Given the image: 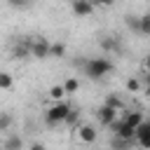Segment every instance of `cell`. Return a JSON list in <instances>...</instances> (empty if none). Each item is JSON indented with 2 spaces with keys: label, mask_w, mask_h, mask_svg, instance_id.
<instances>
[{
  "label": "cell",
  "mask_w": 150,
  "mask_h": 150,
  "mask_svg": "<svg viewBox=\"0 0 150 150\" xmlns=\"http://www.w3.org/2000/svg\"><path fill=\"white\" fill-rule=\"evenodd\" d=\"M82 68H84V75L91 77V80H101V77H105L108 73H112V63H110L108 59H101V56L84 61Z\"/></svg>",
  "instance_id": "6da1fadb"
},
{
  "label": "cell",
  "mask_w": 150,
  "mask_h": 150,
  "mask_svg": "<svg viewBox=\"0 0 150 150\" xmlns=\"http://www.w3.org/2000/svg\"><path fill=\"white\" fill-rule=\"evenodd\" d=\"M70 110H73V108H70L66 101H54V105H49V108H47V112H45V122H47L49 127L63 124V122L68 120Z\"/></svg>",
  "instance_id": "7a4b0ae2"
},
{
  "label": "cell",
  "mask_w": 150,
  "mask_h": 150,
  "mask_svg": "<svg viewBox=\"0 0 150 150\" xmlns=\"http://www.w3.org/2000/svg\"><path fill=\"white\" fill-rule=\"evenodd\" d=\"M49 49H52V45L45 38H38L30 42V56H35V59H49Z\"/></svg>",
  "instance_id": "3957f363"
},
{
  "label": "cell",
  "mask_w": 150,
  "mask_h": 150,
  "mask_svg": "<svg viewBox=\"0 0 150 150\" xmlns=\"http://www.w3.org/2000/svg\"><path fill=\"white\" fill-rule=\"evenodd\" d=\"M96 117H98V122H101L103 127H110V124L117 120V110H115V108H110L108 103H103V105L96 110Z\"/></svg>",
  "instance_id": "277c9868"
},
{
  "label": "cell",
  "mask_w": 150,
  "mask_h": 150,
  "mask_svg": "<svg viewBox=\"0 0 150 150\" xmlns=\"http://www.w3.org/2000/svg\"><path fill=\"white\" fill-rule=\"evenodd\" d=\"M70 9L75 16H89L94 12V0H73Z\"/></svg>",
  "instance_id": "5b68a950"
},
{
  "label": "cell",
  "mask_w": 150,
  "mask_h": 150,
  "mask_svg": "<svg viewBox=\"0 0 150 150\" xmlns=\"http://www.w3.org/2000/svg\"><path fill=\"white\" fill-rule=\"evenodd\" d=\"M136 143H138L143 150H150V122H148V120L136 129Z\"/></svg>",
  "instance_id": "8992f818"
},
{
  "label": "cell",
  "mask_w": 150,
  "mask_h": 150,
  "mask_svg": "<svg viewBox=\"0 0 150 150\" xmlns=\"http://www.w3.org/2000/svg\"><path fill=\"white\" fill-rule=\"evenodd\" d=\"M96 136H98V131H96L91 124H80V127H77V138H80L82 143H94Z\"/></svg>",
  "instance_id": "52a82bcc"
},
{
  "label": "cell",
  "mask_w": 150,
  "mask_h": 150,
  "mask_svg": "<svg viewBox=\"0 0 150 150\" xmlns=\"http://www.w3.org/2000/svg\"><path fill=\"white\" fill-rule=\"evenodd\" d=\"M122 120H124V122H129V124H131V127H136V129H138V127L145 122V117H143V112H141V110H131V112H124V117H122Z\"/></svg>",
  "instance_id": "ba28073f"
},
{
  "label": "cell",
  "mask_w": 150,
  "mask_h": 150,
  "mask_svg": "<svg viewBox=\"0 0 150 150\" xmlns=\"http://www.w3.org/2000/svg\"><path fill=\"white\" fill-rule=\"evenodd\" d=\"M101 49L103 52H120V42H117V38H103L101 40Z\"/></svg>",
  "instance_id": "9c48e42d"
},
{
  "label": "cell",
  "mask_w": 150,
  "mask_h": 150,
  "mask_svg": "<svg viewBox=\"0 0 150 150\" xmlns=\"http://www.w3.org/2000/svg\"><path fill=\"white\" fill-rule=\"evenodd\" d=\"M21 145H23V141H21V136H16V134L5 141V150H21Z\"/></svg>",
  "instance_id": "30bf717a"
},
{
  "label": "cell",
  "mask_w": 150,
  "mask_h": 150,
  "mask_svg": "<svg viewBox=\"0 0 150 150\" xmlns=\"http://www.w3.org/2000/svg\"><path fill=\"white\" fill-rule=\"evenodd\" d=\"M63 96H66L63 84H54V87H49V98H52V101H61Z\"/></svg>",
  "instance_id": "8fae6325"
},
{
  "label": "cell",
  "mask_w": 150,
  "mask_h": 150,
  "mask_svg": "<svg viewBox=\"0 0 150 150\" xmlns=\"http://www.w3.org/2000/svg\"><path fill=\"white\" fill-rule=\"evenodd\" d=\"M63 89H66V94H75V91L80 89V80H77V77H68V80L63 82Z\"/></svg>",
  "instance_id": "7c38bea8"
},
{
  "label": "cell",
  "mask_w": 150,
  "mask_h": 150,
  "mask_svg": "<svg viewBox=\"0 0 150 150\" xmlns=\"http://www.w3.org/2000/svg\"><path fill=\"white\" fill-rule=\"evenodd\" d=\"M127 28H131L134 33H141V16H127Z\"/></svg>",
  "instance_id": "4fadbf2b"
},
{
  "label": "cell",
  "mask_w": 150,
  "mask_h": 150,
  "mask_svg": "<svg viewBox=\"0 0 150 150\" xmlns=\"http://www.w3.org/2000/svg\"><path fill=\"white\" fill-rule=\"evenodd\" d=\"M63 54H66V47H63L61 42H54V45H52V49H49V56H56V59H61Z\"/></svg>",
  "instance_id": "5bb4252c"
},
{
  "label": "cell",
  "mask_w": 150,
  "mask_h": 150,
  "mask_svg": "<svg viewBox=\"0 0 150 150\" xmlns=\"http://www.w3.org/2000/svg\"><path fill=\"white\" fill-rule=\"evenodd\" d=\"M115 150H127L129 145H131V141H124V138H117V136H112V143H110Z\"/></svg>",
  "instance_id": "9a60e30c"
},
{
  "label": "cell",
  "mask_w": 150,
  "mask_h": 150,
  "mask_svg": "<svg viewBox=\"0 0 150 150\" xmlns=\"http://www.w3.org/2000/svg\"><path fill=\"white\" fill-rule=\"evenodd\" d=\"M9 87H12V75H9V73H2V75H0V89L7 91Z\"/></svg>",
  "instance_id": "2e32d148"
},
{
  "label": "cell",
  "mask_w": 150,
  "mask_h": 150,
  "mask_svg": "<svg viewBox=\"0 0 150 150\" xmlns=\"http://www.w3.org/2000/svg\"><path fill=\"white\" fill-rule=\"evenodd\" d=\"M141 33L143 35H150V14H143L141 16Z\"/></svg>",
  "instance_id": "e0dca14e"
},
{
  "label": "cell",
  "mask_w": 150,
  "mask_h": 150,
  "mask_svg": "<svg viewBox=\"0 0 150 150\" xmlns=\"http://www.w3.org/2000/svg\"><path fill=\"white\" fill-rule=\"evenodd\" d=\"M105 103H108V105H110V108H115V110H117V112H120V110H122V108H124V105H122V101H120V98H117V96H108V98H105Z\"/></svg>",
  "instance_id": "ac0fdd59"
},
{
  "label": "cell",
  "mask_w": 150,
  "mask_h": 150,
  "mask_svg": "<svg viewBox=\"0 0 150 150\" xmlns=\"http://www.w3.org/2000/svg\"><path fill=\"white\" fill-rule=\"evenodd\" d=\"M127 89H129V91H138V89H141V80L129 77V80H127Z\"/></svg>",
  "instance_id": "d6986e66"
},
{
  "label": "cell",
  "mask_w": 150,
  "mask_h": 150,
  "mask_svg": "<svg viewBox=\"0 0 150 150\" xmlns=\"http://www.w3.org/2000/svg\"><path fill=\"white\" fill-rule=\"evenodd\" d=\"M9 122H12V117H9L7 112H2V120H0V131H7V127H9Z\"/></svg>",
  "instance_id": "ffe728a7"
},
{
  "label": "cell",
  "mask_w": 150,
  "mask_h": 150,
  "mask_svg": "<svg viewBox=\"0 0 150 150\" xmlns=\"http://www.w3.org/2000/svg\"><path fill=\"white\" fill-rule=\"evenodd\" d=\"M66 122H68V124H75V122H77V110H70V115H68Z\"/></svg>",
  "instance_id": "44dd1931"
},
{
  "label": "cell",
  "mask_w": 150,
  "mask_h": 150,
  "mask_svg": "<svg viewBox=\"0 0 150 150\" xmlns=\"http://www.w3.org/2000/svg\"><path fill=\"white\" fill-rule=\"evenodd\" d=\"M115 0H94V5H101V7H110Z\"/></svg>",
  "instance_id": "7402d4cb"
},
{
  "label": "cell",
  "mask_w": 150,
  "mask_h": 150,
  "mask_svg": "<svg viewBox=\"0 0 150 150\" xmlns=\"http://www.w3.org/2000/svg\"><path fill=\"white\" fill-rule=\"evenodd\" d=\"M143 70H145V73H150V54L143 59Z\"/></svg>",
  "instance_id": "603a6c76"
},
{
  "label": "cell",
  "mask_w": 150,
  "mask_h": 150,
  "mask_svg": "<svg viewBox=\"0 0 150 150\" xmlns=\"http://www.w3.org/2000/svg\"><path fill=\"white\" fill-rule=\"evenodd\" d=\"M9 5H12V7H23L26 0H9Z\"/></svg>",
  "instance_id": "cb8c5ba5"
},
{
  "label": "cell",
  "mask_w": 150,
  "mask_h": 150,
  "mask_svg": "<svg viewBox=\"0 0 150 150\" xmlns=\"http://www.w3.org/2000/svg\"><path fill=\"white\" fill-rule=\"evenodd\" d=\"M30 150H47V148H45L42 143H33V145H30Z\"/></svg>",
  "instance_id": "d4e9b609"
},
{
  "label": "cell",
  "mask_w": 150,
  "mask_h": 150,
  "mask_svg": "<svg viewBox=\"0 0 150 150\" xmlns=\"http://www.w3.org/2000/svg\"><path fill=\"white\" fill-rule=\"evenodd\" d=\"M145 94H148V96H150V84H145Z\"/></svg>",
  "instance_id": "484cf974"
},
{
  "label": "cell",
  "mask_w": 150,
  "mask_h": 150,
  "mask_svg": "<svg viewBox=\"0 0 150 150\" xmlns=\"http://www.w3.org/2000/svg\"><path fill=\"white\" fill-rule=\"evenodd\" d=\"M26 2H33V0H26Z\"/></svg>",
  "instance_id": "4316f807"
}]
</instances>
